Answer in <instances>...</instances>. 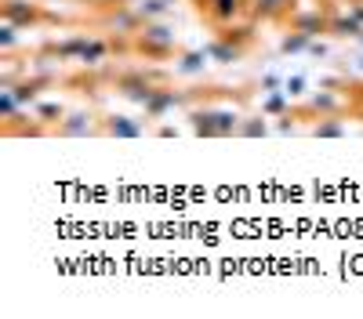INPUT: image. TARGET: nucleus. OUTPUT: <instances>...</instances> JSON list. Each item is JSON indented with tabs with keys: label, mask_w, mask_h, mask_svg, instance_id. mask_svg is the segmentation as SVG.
I'll return each mask as SVG.
<instances>
[{
	"label": "nucleus",
	"mask_w": 363,
	"mask_h": 319,
	"mask_svg": "<svg viewBox=\"0 0 363 319\" xmlns=\"http://www.w3.org/2000/svg\"><path fill=\"white\" fill-rule=\"evenodd\" d=\"M232 8H237V0H218V15H229Z\"/></svg>",
	"instance_id": "nucleus-1"
}]
</instances>
